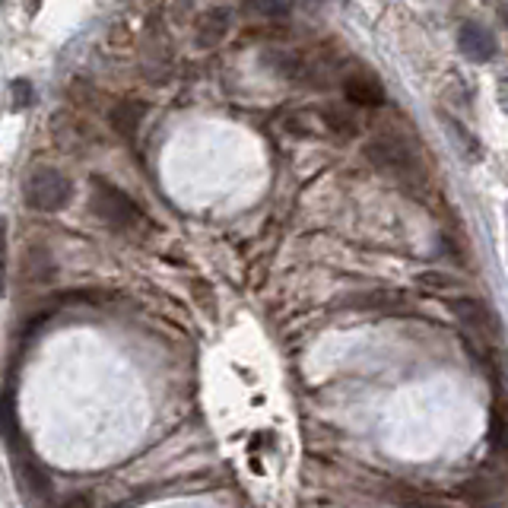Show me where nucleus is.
Listing matches in <instances>:
<instances>
[{"mask_svg":"<svg viewBox=\"0 0 508 508\" xmlns=\"http://www.w3.org/2000/svg\"><path fill=\"white\" fill-rule=\"evenodd\" d=\"M365 156H369V163H375L382 172L394 175L397 182H413V184L426 182L420 153H416L403 137H397V134H382V137H375L365 146Z\"/></svg>","mask_w":508,"mask_h":508,"instance_id":"f257e3e1","label":"nucleus"},{"mask_svg":"<svg viewBox=\"0 0 508 508\" xmlns=\"http://www.w3.org/2000/svg\"><path fill=\"white\" fill-rule=\"evenodd\" d=\"M448 308H452L454 321H458L461 331H464L467 344H471L480 356H490L499 346V321H496V314L490 312V305L480 299H471V295H461V299L448 302Z\"/></svg>","mask_w":508,"mask_h":508,"instance_id":"f03ea898","label":"nucleus"},{"mask_svg":"<svg viewBox=\"0 0 508 508\" xmlns=\"http://www.w3.org/2000/svg\"><path fill=\"white\" fill-rule=\"evenodd\" d=\"M89 207L93 214H99L112 229H140L144 226V214L134 204L131 194H125L121 188H115L112 182H105L102 175H93L89 182Z\"/></svg>","mask_w":508,"mask_h":508,"instance_id":"7ed1b4c3","label":"nucleus"},{"mask_svg":"<svg viewBox=\"0 0 508 508\" xmlns=\"http://www.w3.org/2000/svg\"><path fill=\"white\" fill-rule=\"evenodd\" d=\"M70 194H74V184L64 175L61 169H51L42 165L25 178V204L32 210H42V214H55V210L67 207Z\"/></svg>","mask_w":508,"mask_h":508,"instance_id":"20e7f679","label":"nucleus"},{"mask_svg":"<svg viewBox=\"0 0 508 508\" xmlns=\"http://www.w3.org/2000/svg\"><path fill=\"white\" fill-rule=\"evenodd\" d=\"M10 452H13V473H16V480L23 483V490H29L32 496H38V499H48L51 496V477H48V471L35 461V454L23 445V435L10 442Z\"/></svg>","mask_w":508,"mask_h":508,"instance_id":"39448f33","label":"nucleus"},{"mask_svg":"<svg viewBox=\"0 0 508 508\" xmlns=\"http://www.w3.org/2000/svg\"><path fill=\"white\" fill-rule=\"evenodd\" d=\"M458 45H461V55H464L467 61H477V64L493 61V57H496V51H499L496 35H493L486 25H477V23H464V25H461Z\"/></svg>","mask_w":508,"mask_h":508,"instance_id":"423d86ee","label":"nucleus"},{"mask_svg":"<svg viewBox=\"0 0 508 508\" xmlns=\"http://www.w3.org/2000/svg\"><path fill=\"white\" fill-rule=\"evenodd\" d=\"M344 95L346 102L353 105H363V108H375L384 105V86L378 83L375 74H365V70H356L344 80Z\"/></svg>","mask_w":508,"mask_h":508,"instance_id":"0eeeda50","label":"nucleus"},{"mask_svg":"<svg viewBox=\"0 0 508 508\" xmlns=\"http://www.w3.org/2000/svg\"><path fill=\"white\" fill-rule=\"evenodd\" d=\"M503 490H505V473H499L496 467H483V471L467 480V486H464L467 496H473L480 505H490Z\"/></svg>","mask_w":508,"mask_h":508,"instance_id":"6e6552de","label":"nucleus"},{"mask_svg":"<svg viewBox=\"0 0 508 508\" xmlns=\"http://www.w3.org/2000/svg\"><path fill=\"white\" fill-rule=\"evenodd\" d=\"M146 105L144 102H118L112 108V127L125 137H137L140 125H144Z\"/></svg>","mask_w":508,"mask_h":508,"instance_id":"1a4fd4ad","label":"nucleus"},{"mask_svg":"<svg viewBox=\"0 0 508 508\" xmlns=\"http://www.w3.org/2000/svg\"><path fill=\"white\" fill-rule=\"evenodd\" d=\"M229 29V10H207L201 16V25H197V38H201V45H214L220 42L223 35H226Z\"/></svg>","mask_w":508,"mask_h":508,"instance_id":"9d476101","label":"nucleus"},{"mask_svg":"<svg viewBox=\"0 0 508 508\" xmlns=\"http://www.w3.org/2000/svg\"><path fill=\"white\" fill-rule=\"evenodd\" d=\"M445 127H448V134H452V140H454V146H458L461 153H464L471 163H477L480 159V144H477V137H471V134L464 131V125H458L454 118H445Z\"/></svg>","mask_w":508,"mask_h":508,"instance_id":"9b49d317","label":"nucleus"},{"mask_svg":"<svg viewBox=\"0 0 508 508\" xmlns=\"http://www.w3.org/2000/svg\"><path fill=\"white\" fill-rule=\"evenodd\" d=\"M0 439L13 442L19 439V420H16V410H13L10 397L0 394Z\"/></svg>","mask_w":508,"mask_h":508,"instance_id":"f8f14e48","label":"nucleus"},{"mask_svg":"<svg viewBox=\"0 0 508 508\" xmlns=\"http://www.w3.org/2000/svg\"><path fill=\"white\" fill-rule=\"evenodd\" d=\"M10 93H13V108H29L35 102V89H32L29 80H16Z\"/></svg>","mask_w":508,"mask_h":508,"instance_id":"ddd939ff","label":"nucleus"},{"mask_svg":"<svg viewBox=\"0 0 508 508\" xmlns=\"http://www.w3.org/2000/svg\"><path fill=\"white\" fill-rule=\"evenodd\" d=\"M6 289V226L0 223V293Z\"/></svg>","mask_w":508,"mask_h":508,"instance_id":"4468645a","label":"nucleus"},{"mask_svg":"<svg viewBox=\"0 0 508 508\" xmlns=\"http://www.w3.org/2000/svg\"><path fill=\"white\" fill-rule=\"evenodd\" d=\"M499 105L508 112V76H505V80H499Z\"/></svg>","mask_w":508,"mask_h":508,"instance_id":"2eb2a0df","label":"nucleus"},{"mask_svg":"<svg viewBox=\"0 0 508 508\" xmlns=\"http://www.w3.org/2000/svg\"><path fill=\"white\" fill-rule=\"evenodd\" d=\"M89 503H86V499H74V503H67V505H64V508H86Z\"/></svg>","mask_w":508,"mask_h":508,"instance_id":"dca6fc26","label":"nucleus"},{"mask_svg":"<svg viewBox=\"0 0 508 508\" xmlns=\"http://www.w3.org/2000/svg\"><path fill=\"white\" fill-rule=\"evenodd\" d=\"M503 19H505V23H508V4L503 6Z\"/></svg>","mask_w":508,"mask_h":508,"instance_id":"f3484780","label":"nucleus"}]
</instances>
